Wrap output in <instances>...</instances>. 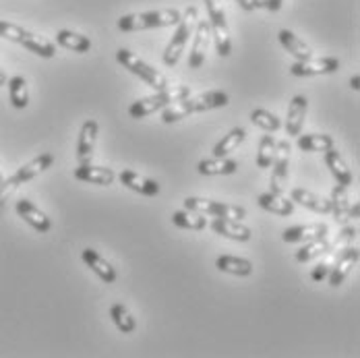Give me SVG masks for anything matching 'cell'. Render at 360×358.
I'll use <instances>...</instances> for the list:
<instances>
[{"label": "cell", "mask_w": 360, "mask_h": 358, "mask_svg": "<svg viewBox=\"0 0 360 358\" xmlns=\"http://www.w3.org/2000/svg\"><path fill=\"white\" fill-rule=\"evenodd\" d=\"M278 37H280V44L288 50L290 54H292L296 60H304V58H311V56H313L311 46H309V44H304V39H300V37L296 36L294 32H290V30H282Z\"/></svg>", "instance_id": "f1b7e54d"}, {"label": "cell", "mask_w": 360, "mask_h": 358, "mask_svg": "<svg viewBox=\"0 0 360 358\" xmlns=\"http://www.w3.org/2000/svg\"><path fill=\"white\" fill-rule=\"evenodd\" d=\"M4 182V174H2V170H0V184Z\"/></svg>", "instance_id": "f6af8a7d"}, {"label": "cell", "mask_w": 360, "mask_h": 358, "mask_svg": "<svg viewBox=\"0 0 360 358\" xmlns=\"http://www.w3.org/2000/svg\"><path fill=\"white\" fill-rule=\"evenodd\" d=\"M0 37H4L8 41H15V44H21L23 48H27L30 52H34L41 58H54L56 56V46L50 39L36 36V34H32L30 30H25L21 25L0 21Z\"/></svg>", "instance_id": "277c9868"}, {"label": "cell", "mask_w": 360, "mask_h": 358, "mask_svg": "<svg viewBox=\"0 0 360 358\" xmlns=\"http://www.w3.org/2000/svg\"><path fill=\"white\" fill-rule=\"evenodd\" d=\"M251 122L252 124H257L259 129H263V131H269V133H276V131H280V127H282V120H280L274 112H269V110H265V108H255V110H252Z\"/></svg>", "instance_id": "8d00e7d4"}, {"label": "cell", "mask_w": 360, "mask_h": 358, "mask_svg": "<svg viewBox=\"0 0 360 358\" xmlns=\"http://www.w3.org/2000/svg\"><path fill=\"white\" fill-rule=\"evenodd\" d=\"M307 110H309V100L304 96H294L288 106L286 114V133L290 137H298L307 118Z\"/></svg>", "instance_id": "d6986e66"}, {"label": "cell", "mask_w": 360, "mask_h": 358, "mask_svg": "<svg viewBox=\"0 0 360 358\" xmlns=\"http://www.w3.org/2000/svg\"><path fill=\"white\" fill-rule=\"evenodd\" d=\"M207 15H210V27H212V39L216 41V52L226 58L232 54V37L230 27L226 21V11L221 6V0H205Z\"/></svg>", "instance_id": "ba28073f"}, {"label": "cell", "mask_w": 360, "mask_h": 358, "mask_svg": "<svg viewBox=\"0 0 360 358\" xmlns=\"http://www.w3.org/2000/svg\"><path fill=\"white\" fill-rule=\"evenodd\" d=\"M257 203H259L265 212H269V214L282 215V217H288V215L294 214V201H292V199H286L284 195H276V193H271V191L259 195Z\"/></svg>", "instance_id": "4316f807"}, {"label": "cell", "mask_w": 360, "mask_h": 358, "mask_svg": "<svg viewBox=\"0 0 360 358\" xmlns=\"http://www.w3.org/2000/svg\"><path fill=\"white\" fill-rule=\"evenodd\" d=\"M282 4H284V0H265L263 2V8H267L271 13H278L282 8Z\"/></svg>", "instance_id": "ab89813d"}, {"label": "cell", "mask_w": 360, "mask_h": 358, "mask_svg": "<svg viewBox=\"0 0 360 358\" xmlns=\"http://www.w3.org/2000/svg\"><path fill=\"white\" fill-rule=\"evenodd\" d=\"M81 257H83L85 265H87L102 282H106V284H114V282H116V269L110 265V261H106L100 252L94 251V249H85Z\"/></svg>", "instance_id": "cb8c5ba5"}, {"label": "cell", "mask_w": 360, "mask_h": 358, "mask_svg": "<svg viewBox=\"0 0 360 358\" xmlns=\"http://www.w3.org/2000/svg\"><path fill=\"white\" fill-rule=\"evenodd\" d=\"M327 247H329V238H327V234L319 236V238H313V241L304 243V247L296 252V261H300V263H309V261H313V259L321 257V255L327 251Z\"/></svg>", "instance_id": "d590c367"}, {"label": "cell", "mask_w": 360, "mask_h": 358, "mask_svg": "<svg viewBox=\"0 0 360 358\" xmlns=\"http://www.w3.org/2000/svg\"><path fill=\"white\" fill-rule=\"evenodd\" d=\"M245 139H247V131H245L243 127L232 129V131H230L228 135H224L221 141L214 147V155H216V158H226L228 153L236 151L238 145L243 143Z\"/></svg>", "instance_id": "836d02e7"}, {"label": "cell", "mask_w": 360, "mask_h": 358, "mask_svg": "<svg viewBox=\"0 0 360 358\" xmlns=\"http://www.w3.org/2000/svg\"><path fill=\"white\" fill-rule=\"evenodd\" d=\"M116 60H118L127 71L137 75V77H139L141 81H145L149 87H153V89H158V91H162V89L168 87L166 75H162L158 69H153L149 63H145L143 58H139L135 52H131V50H127V48H120V50L116 52Z\"/></svg>", "instance_id": "52a82bcc"}, {"label": "cell", "mask_w": 360, "mask_h": 358, "mask_svg": "<svg viewBox=\"0 0 360 358\" xmlns=\"http://www.w3.org/2000/svg\"><path fill=\"white\" fill-rule=\"evenodd\" d=\"M19 186H21V184L13 179V177H11V179H6L4 182H2V184H0V210L4 207L6 199H8V197H11V195H13V193H15Z\"/></svg>", "instance_id": "f35d334b"}, {"label": "cell", "mask_w": 360, "mask_h": 358, "mask_svg": "<svg viewBox=\"0 0 360 358\" xmlns=\"http://www.w3.org/2000/svg\"><path fill=\"white\" fill-rule=\"evenodd\" d=\"M197 21H199L197 6H188V8L184 11V15L180 17L179 23H176L174 36H172V39H170L168 46H166V50H164V65H166V67L179 65L180 56H182V52H184V48H186V44H188V37L193 36V32H195Z\"/></svg>", "instance_id": "5b68a950"}, {"label": "cell", "mask_w": 360, "mask_h": 358, "mask_svg": "<svg viewBox=\"0 0 360 358\" xmlns=\"http://www.w3.org/2000/svg\"><path fill=\"white\" fill-rule=\"evenodd\" d=\"M184 210H193L203 215H214V217H228V219H243L247 217V210L232 205V203H221L212 199H201V197H186L184 199Z\"/></svg>", "instance_id": "9c48e42d"}, {"label": "cell", "mask_w": 360, "mask_h": 358, "mask_svg": "<svg viewBox=\"0 0 360 358\" xmlns=\"http://www.w3.org/2000/svg\"><path fill=\"white\" fill-rule=\"evenodd\" d=\"M290 199L294 203H300L302 207L311 210V212H317V214H331V201L325 199V197H319L317 193L309 191V188H294L290 193Z\"/></svg>", "instance_id": "44dd1931"}, {"label": "cell", "mask_w": 360, "mask_h": 358, "mask_svg": "<svg viewBox=\"0 0 360 358\" xmlns=\"http://www.w3.org/2000/svg\"><path fill=\"white\" fill-rule=\"evenodd\" d=\"M8 85V98H11V104L17 110H23V108L30 106V89H27V81L25 77L21 75H15L6 81Z\"/></svg>", "instance_id": "f546056e"}, {"label": "cell", "mask_w": 360, "mask_h": 358, "mask_svg": "<svg viewBox=\"0 0 360 358\" xmlns=\"http://www.w3.org/2000/svg\"><path fill=\"white\" fill-rule=\"evenodd\" d=\"M323 234H329V228L323 222H317V224H304V226L286 228L284 234H282V241L288 243V245H298V243H309L313 238H319Z\"/></svg>", "instance_id": "e0dca14e"}, {"label": "cell", "mask_w": 360, "mask_h": 358, "mask_svg": "<svg viewBox=\"0 0 360 358\" xmlns=\"http://www.w3.org/2000/svg\"><path fill=\"white\" fill-rule=\"evenodd\" d=\"M110 317H112L114 325L118 327V331H122V333H133V331L137 329V321H135V317L131 315V311H129L122 302L112 305V309H110Z\"/></svg>", "instance_id": "e575fe53"}, {"label": "cell", "mask_w": 360, "mask_h": 358, "mask_svg": "<svg viewBox=\"0 0 360 358\" xmlns=\"http://www.w3.org/2000/svg\"><path fill=\"white\" fill-rule=\"evenodd\" d=\"M182 13L176 8H160V11H147V13H131L122 15L118 19V30L124 34L145 32V30H158V27H170L176 25Z\"/></svg>", "instance_id": "7a4b0ae2"}, {"label": "cell", "mask_w": 360, "mask_h": 358, "mask_svg": "<svg viewBox=\"0 0 360 358\" xmlns=\"http://www.w3.org/2000/svg\"><path fill=\"white\" fill-rule=\"evenodd\" d=\"M56 41H58V46H63L67 50H72V52H79V54L89 52V48H91V39L89 37L81 36V34L71 32V30H60L56 34Z\"/></svg>", "instance_id": "d6a6232c"}, {"label": "cell", "mask_w": 360, "mask_h": 358, "mask_svg": "<svg viewBox=\"0 0 360 358\" xmlns=\"http://www.w3.org/2000/svg\"><path fill=\"white\" fill-rule=\"evenodd\" d=\"M238 4H240V8H245V11H255L252 8V0H236Z\"/></svg>", "instance_id": "60d3db41"}, {"label": "cell", "mask_w": 360, "mask_h": 358, "mask_svg": "<svg viewBox=\"0 0 360 358\" xmlns=\"http://www.w3.org/2000/svg\"><path fill=\"white\" fill-rule=\"evenodd\" d=\"M323 153L325 164H327L329 172L333 174V179L338 180V184H340V186H350V184H352V172H350V168H348L344 155H342L335 147L327 149Z\"/></svg>", "instance_id": "7402d4cb"}, {"label": "cell", "mask_w": 360, "mask_h": 358, "mask_svg": "<svg viewBox=\"0 0 360 358\" xmlns=\"http://www.w3.org/2000/svg\"><path fill=\"white\" fill-rule=\"evenodd\" d=\"M75 179L81 180V182H89V184H100V186H110L116 174L110 170V168H104V166H91L89 164H79L75 168Z\"/></svg>", "instance_id": "ffe728a7"}, {"label": "cell", "mask_w": 360, "mask_h": 358, "mask_svg": "<svg viewBox=\"0 0 360 358\" xmlns=\"http://www.w3.org/2000/svg\"><path fill=\"white\" fill-rule=\"evenodd\" d=\"M6 81H8V79H6V75L0 71V87H2V85H6Z\"/></svg>", "instance_id": "ee69618b"}, {"label": "cell", "mask_w": 360, "mask_h": 358, "mask_svg": "<svg viewBox=\"0 0 360 358\" xmlns=\"http://www.w3.org/2000/svg\"><path fill=\"white\" fill-rule=\"evenodd\" d=\"M331 214L335 217V222L340 224H348L350 219H356L359 217V203L350 201V195H348V186H333L331 191Z\"/></svg>", "instance_id": "4fadbf2b"}, {"label": "cell", "mask_w": 360, "mask_h": 358, "mask_svg": "<svg viewBox=\"0 0 360 358\" xmlns=\"http://www.w3.org/2000/svg\"><path fill=\"white\" fill-rule=\"evenodd\" d=\"M230 104V98L226 91H219V89H212V91H205V94H199L195 98H184L179 100L174 104L164 108V114H162V120L166 124H172V122H179L182 118H186L188 114H195V112H210V110H216V108H224Z\"/></svg>", "instance_id": "6da1fadb"}, {"label": "cell", "mask_w": 360, "mask_h": 358, "mask_svg": "<svg viewBox=\"0 0 360 358\" xmlns=\"http://www.w3.org/2000/svg\"><path fill=\"white\" fill-rule=\"evenodd\" d=\"M276 147H278V141L271 135L261 137L259 151H257V168H271L274 158H276Z\"/></svg>", "instance_id": "74e56055"}, {"label": "cell", "mask_w": 360, "mask_h": 358, "mask_svg": "<svg viewBox=\"0 0 360 358\" xmlns=\"http://www.w3.org/2000/svg\"><path fill=\"white\" fill-rule=\"evenodd\" d=\"M360 259V251L359 247H356V243L354 245H350L348 249H344V252L338 257V261H335V265L331 267V271L327 274V280H329V284L333 288L342 286L344 284V280L350 276V271L354 269V265L359 263Z\"/></svg>", "instance_id": "5bb4252c"}, {"label": "cell", "mask_w": 360, "mask_h": 358, "mask_svg": "<svg viewBox=\"0 0 360 358\" xmlns=\"http://www.w3.org/2000/svg\"><path fill=\"white\" fill-rule=\"evenodd\" d=\"M335 147V141L331 135L325 133H311V135H298V149L307 153H319Z\"/></svg>", "instance_id": "4dcf8cb0"}, {"label": "cell", "mask_w": 360, "mask_h": 358, "mask_svg": "<svg viewBox=\"0 0 360 358\" xmlns=\"http://www.w3.org/2000/svg\"><path fill=\"white\" fill-rule=\"evenodd\" d=\"M212 230L230 241H238V243H247L251 241V228L240 224V219H228V217H216L212 222Z\"/></svg>", "instance_id": "ac0fdd59"}, {"label": "cell", "mask_w": 360, "mask_h": 358, "mask_svg": "<svg viewBox=\"0 0 360 358\" xmlns=\"http://www.w3.org/2000/svg\"><path fill=\"white\" fill-rule=\"evenodd\" d=\"M216 267L224 274L230 276H238V278H247L252 274V263L249 259L243 257H234V255H221L216 259Z\"/></svg>", "instance_id": "83f0119b"}, {"label": "cell", "mask_w": 360, "mask_h": 358, "mask_svg": "<svg viewBox=\"0 0 360 358\" xmlns=\"http://www.w3.org/2000/svg\"><path fill=\"white\" fill-rule=\"evenodd\" d=\"M199 174L203 177H228L234 174L238 170V162L236 160H228V158H210V160H201L197 166Z\"/></svg>", "instance_id": "484cf974"}, {"label": "cell", "mask_w": 360, "mask_h": 358, "mask_svg": "<svg viewBox=\"0 0 360 358\" xmlns=\"http://www.w3.org/2000/svg\"><path fill=\"white\" fill-rule=\"evenodd\" d=\"M210 41H212L210 21L199 19L197 25H195V32H193V48H191V54H188V69H201L203 67Z\"/></svg>", "instance_id": "8fae6325"}, {"label": "cell", "mask_w": 360, "mask_h": 358, "mask_svg": "<svg viewBox=\"0 0 360 358\" xmlns=\"http://www.w3.org/2000/svg\"><path fill=\"white\" fill-rule=\"evenodd\" d=\"M118 180H120L127 188H131V191H135V193H139V195H143V197H155V195L160 193V184H158L155 180L145 179V177L133 172V170H122V172L118 174Z\"/></svg>", "instance_id": "d4e9b609"}, {"label": "cell", "mask_w": 360, "mask_h": 358, "mask_svg": "<svg viewBox=\"0 0 360 358\" xmlns=\"http://www.w3.org/2000/svg\"><path fill=\"white\" fill-rule=\"evenodd\" d=\"M15 212L19 214V217H23V222H27L34 230H37L39 234L50 232L52 228V219L44 214L36 203H32L30 199H19L15 205Z\"/></svg>", "instance_id": "9a60e30c"}, {"label": "cell", "mask_w": 360, "mask_h": 358, "mask_svg": "<svg viewBox=\"0 0 360 358\" xmlns=\"http://www.w3.org/2000/svg\"><path fill=\"white\" fill-rule=\"evenodd\" d=\"M98 131L100 124L96 120H85L79 133V143H77V160L79 164H89L94 158V149H96V141H98Z\"/></svg>", "instance_id": "2e32d148"}, {"label": "cell", "mask_w": 360, "mask_h": 358, "mask_svg": "<svg viewBox=\"0 0 360 358\" xmlns=\"http://www.w3.org/2000/svg\"><path fill=\"white\" fill-rule=\"evenodd\" d=\"M359 83H360V77H359V75H354V77L350 79V87H352L354 91H359V89H360Z\"/></svg>", "instance_id": "b9f144b4"}, {"label": "cell", "mask_w": 360, "mask_h": 358, "mask_svg": "<svg viewBox=\"0 0 360 358\" xmlns=\"http://www.w3.org/2000/svg\"><path fill=\"white\" fill-rule=\"evenodd\" d=\"M263 2L265 0H252V8H263Z\"/></svg>", "instance_id": "7bdbcfd3"}, {"label": "cell", "mask_w": 360, "mask_h": 358, "mask_svg": "<svg viewBox=\"0 0 360 358\" xmlns=\"http://www.w3.org/2000/svg\"><path fill=\"white\" fill-rule=\"evenodd\" d=\"M356 238H359V228H356V226H344V230L338 234L335 243H333V245L329 243L327 251L321 255V261L313 267L311 278H313L315 282H323L325 278H327V274L331 271V267L335 265L338 257L344 252V249H348L350 245H354Z\"/></svg>", "instance_id": "8992f818"}, {"label": "cell", "mask_w": 360, "mask_h": 358, "mask_svg": "<svg viewBox=\"0 0 360 358\" xmlns=\"http://www.w3.org/2000/svg\"><path fill=\"white\" fill-rule=\"evenodd\" d=\"M274 172H271V193L276 195H284L286 193V182H288V168H290V143L288 141H280L276 147V158L271 164Z\"/></svg>", "instance_id": "30bf717a"}, {"label": "cell", "mask_w": 360, "mask_h": 358, "mask_svg": "<svg viewBox=\"0 0 360 358\" xmlns=\"http://www.w3.org/2000/svg\"><path fill=\"white\" fill-rule=\"evenodd\" d=\"M340 69V60L335 56H321V58H304V60H296L290 72L294 77H317V75H331Z\"/></svg>", "instance_id": "7c38bea8"}, {"label": "cell", "mask_w": 360, "mask_h": 358, "mask_svg": "<svg viewBox=\"0 0 360 358\" xmlns=\"http://www.w3.org/2000/svg\"><path fill=\"white\" fill-rule=\"evenodd\" d=\"M52 164H54V155H52V153H41V155L34 158L32 162L23 164V166L13 174V179L17 180L19 184H25V182H30V180H34L36 177H39L41 172H46L48 168H52Z\"/></svg>", "instance_id": "603a6c76"}, {"label": "cell", "mask_w": 360, "mask_h": 358, "mask_svg": "<svg viewBox=\"0 0 360 358\" xmlns=\"http://www.w3.org/2000/svg\"><path fill=\"white\" fill-rule=\"evenodd\" d=\"M172 224L179 226L182 230H203L207 228V217L199 212H193V210H182V212H174L172 214Z\"/></svg>", "instance_id": "1f68e13d"}, {"label": "cell", "mask_w": 360, "mask_h": 358, "mask_svg": "<svg viewBox=\"0 0 360 358\" xmlns=\"http://www.w3.org/2000/svg\"><path fill=\"white\" fill-rule=\"evenodd\" d=\"M188 96H191L188 85H172V87H166V89L158 91L155 96H149V98L133 102L131 108H129V114H131V118L141 120V118H147L149 114H153L158 110H164L166 106H170V104H174L179 100H184Z\"/></svg>", "instance_id": "3957f363"}]
</instances>
